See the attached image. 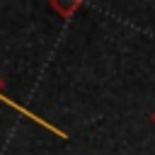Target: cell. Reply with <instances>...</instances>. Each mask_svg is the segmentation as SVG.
I'll list each match as a JSON object with an SVG mask.
<instances>
[{"label":"cell","mask_w":155,"mask_h":155,"mask_svg":"<svg viewBox=\"0 0 155 155\" xmlns=\"http://www.w3.org/2000/svg\"><path fill=\"white\" fill-rule=\"evenodd\" d=\"M80 0H48V10H53L56 15H61L63 19H70L73 12L80 10Z\"/></svg>","instance_id":"1"},{"label":"cell","mask_w":155,"mask_h":155,"mask_svg":"<svg viewBox=\"0 0 155 155\" xmlns=\"http://www.w3.org/2000/svg\"><path fill=\"white\" fill-rule=\"evenodd\" d=\"M150 121H153V124H155V111H153V114H150Z\"/></svg>","instance_id":"2"},{"label":"cell","mask_w":155,"mask_h":155,"mask_svg":"<svg viewBox=\"0 0 155 155\" xmlns=\"http://www.w3.org/2000/svg\"><path fill=\"white\" fill-rule=\"evenodd\" d=\"M0 92H2V82H0Z\"/></svg>","instance_id":"3"}]
</instances>
